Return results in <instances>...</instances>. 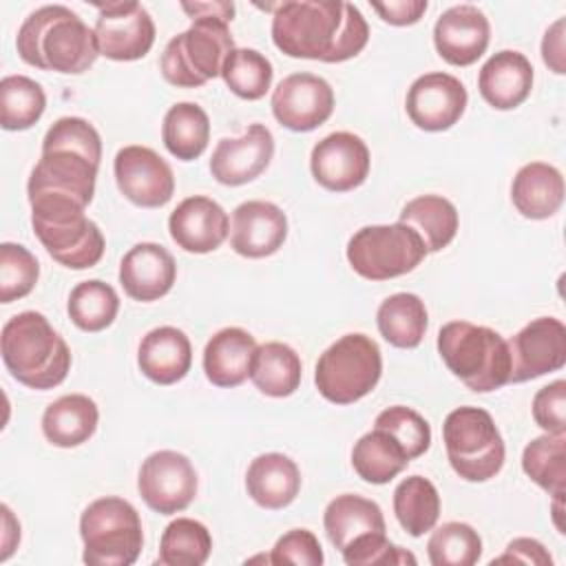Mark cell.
I'll use <instances>...</instances> for the list:
<instances>
[{"instance_id": "6da1fadb", "label": "cell", "mask_w": 566, "mask_h": 566, "mask_svg": "<svg viewBox=\"0 0 566 566\" xmlns=\"http://www.w3.org/2000/svg\"><path fill=\"white\" fill-rule=\"evenodd\" d=\"M367 40V20L352 2L287 0L272 13V42L290 57L336 64L358 55Z\"/></svg>"}, {"instance_id": "7a4b0ae2", "label": "cell", "mask_w": 566, "mask_h": 566, "mask_svg": "<svg viewBox=\"0 0 566 566\" xmlns=\"http://www.w3.org/2000/svg\"><path fill=\"white\" fill-rule=\"evenodd\" d=\"M102 137L84 117H60L42 139V157L31 170L27 195L62 199L86 208L95 195Z\"/></svg>"}, {"instance_id": "3957f363", "label": "cell", "mask_w": 566, "mask_h": 566, "mask_svg": "<svg viewBox=\"0 0 566 566\" xmlns=\"http://www.w3.org/2000/svg\"><path fill=\"white\" fill-rule=\"evenodd\" d=\"M15 46L29 66L66 75L88 71L99 55L95 29L64 4L29 13L18 29Z\"/></svg>"}, {"instance_id": "277c9868", "label": "cell", "mask_w": 566, "mask_h": 566, "mask_svg": "<svg viewBox=\"0 0 566 566\" xmlns=\"http://www.w3.org/2000/svg\"><path fill=\"white\" fill-rule=\"evenodd\" d=\"M2 360L9 374L29 389H53L71 369V349L40 312L11 316L0 336Z\"/></svg>"}, {"instance_id": "5b68a950", "label": "cell", "mask_w": 566, "mask_h": 566, "mask_svg": "<svg viewBox=\"0 0 566 566\" xmlns=\"http://www.w3.org/2000/svg\"><path fill=\"white\" fill-rule=\"evenodd\" d=\"M438 354L449 371L475 394L509 385V347L491 327L469 321L444 323L438 332Z\"/></svg>"}, {"instance_id": "8992f818", "label": "cell", "mask_w": 566, "mask_h": 566, "mask_svg": "<svg viewBox=\"0 0 566 566\" xmlns=\"http://www.w3.org/2000/svg\"><path fill=\"white\" fill-rule=\"evenodd\" d=\"M31 203V228L44 250L64 268L86 270L104 256V234L86 217V208L62 199H35Z\"/></svg>"}, {"instance_id": "52a82bcc", "label": "cell", "mask_w": 566, "mask_h": 566, "mask_svg": "<svg viewBox=\"0 0 566 566\" xmlns=\"http://www.w3.org/2000/svg\"><path fill=\"white\" fill-rule=\"evenodd\" d=\"M234 51L228 22L221 18H195L179 35L170 38L161 53V75L181 88L203 86L221 75L228 55Z\"/></svg>"}, {"instance_id": "ba28073f", "label": "cell", "mask_w": 566, "mask_h": 566, "mask_svg": "<svg viewBox=\"0 0 566 566\" xmlns=\"http://www.w3.org/2000/svg\"><path fill=\"white\" fill-rule=\"evenodd\" d=\"M84 542L82 559L88 566H130L144 546V531L137 509L124 497H99L80 517Z\"/></svg>"}, {"instance_id": "9c48e42d", "label": "cell", "mask_w": 566, "mask_h": 566, "mask_svg": "<svg viewBox=\"0 0 566 566\" xmlns=\"http://www.w3.org/2000/svg\"><path fill=\"white\" fill-rule=\"evenodd\" d=\"M382 356L374 338L345 334L318 358L314 382L318 394L334 405H352L365 398L380 380Z\"/></svg>"}, {"instance_id": "30bf717a", "label": "cell", "mask_w": 566, "mask_h": 566, "mask_svg": "<svg viewBox=\"0 0 566 566\" xmlns=\"http://www.w3.org/2000/svg\"><path fill=\"white\" fill-rule=\"evenodd\" d=\"M451 469L467 482H486L504 467V440L489 411L458 407L442 424Z\"/></svg>"}, {"instance_id": "8fae6325", "label": "cell", "mask_w": 566, "mask_h": 566, "mask_svg": "<svg viewBox=\"0 0 566 566\" xmlns=\"http://www.w3.org/2000/svg\"><path fill=\"white\" fill-rule=\"evenodd\" d=\"M427 256L422 239L405 223L365 226L347 243L352 270L367 281H389L416 270Z\"/></svg>"}, {"instance_id": "7c38bea8", "label": "cell", "mask_w": 566, "mask_h": 566, "mask_svg": "<svg viewBox=\"0 0 566 566\" xmlns=\"http://www.w3.org/2000/svg\"><path fill=\"white\" fill-rule=\"evenodd\" d=\"M197 471L179 451H155L139 469L137 491L148 509L159 515H172L190 506L197 495Z\"/></svg>"}, {"instance_id": "4fadbf2b", "label": "cell", "mask_w": 566, "mask_h": 566, "mask_svg": "<svg viewBox=\"0 0 566 566\" xmlns=\"http://www.w3.org/2000/svg\"><path fill=\"white\" fill-rule=\"evenodd\" d=\"M95 35L99 55L115 62L142 60L155 42V22L135 0L95 4Z\"/></svg>"}, {"instance_id": "5bb4252c", "label": "cell", "mask_w": 566, "mask_h": 566, "mask_svg": "<svg viewBox=\"0 0 566 566\" xmlns=\"http://www.w3.org/2000/svg\"><path fill=\"white\" fill-rule=\"evenodd\" d=\"M509 382H526L566 365V327L559 318L539 316L506 340Z\"/></svg>"}, {"instance_id": "9a60e30c", "label": "cell", "mask_w": 566, "mask_h": 566, "mask_svg": "<svg viewBox=\"0 0 566 566\" xmlns=\"http://www.w3.org/2000/svg\"><path fill=\"white\" fill-rule=\"evenodd\" d=\"M113 170L119 192L139 208H161L172 199V168L148 146L130 144L119 148Z\"/></svg>"}, {"instance_id": "2e32d148", "label": "cell", "mask_w": 566, "mask_h": 566, "mask_svg": "<svg viewBox=\"0 0 566 566\" xmlns=\"http://www.w3.org/2000/svg\"><path fill=\"white\" fill-rule=\"evenodd\" d=\"M272 115L290 130L307 133L332 117L334 91L314 73H292L272 91Z\"/></svg>"}, {"instance_id": "e0dca14e", "label": "cell", "mask_w": 566, "mask_h": 566, "mask_svg": "<svg viewBox=\"0 0 566 566\" xmlns=\"http://www.w3.org/2000/svg\"><path fill=\"white\" fill-rule=\"evenodd\" d=\"M467 102V88L458 77L433 71L411 82L405 97V108L409 119L420 130L440 133L451 128L464 115Z\"/></svg>"}, {"instance_id": "ac0fdd59", "label": "cell", "mask_w": 566, "mask_h": 566, "mask_svg": "<svg viewBox=\"0 0 566 566\" xmlns=\"http://www.w3.org/2000/svg\"><path fill=\"white\" fill-rule=\"evenodd\" d=\"M369 164L371 159L367 144L347 130L323 137L310 155L314 179L332 192H347L358 188L369 175Z\"/></svg>"}, {"instance_id": "d6986e66", "label": "cell", "mask_w": 566, "mask_h": 566, "mask_svg": "<svg viewBox=\"0 0 566 566\" xmlns=\"http://www.w3.org/2000/svg\"><path fill=\"white\" fill-rule=\"evenodd\" d=\"M274 137L268 126L250 124L241 137H223L210 157V172L223 186L254 181L272 161Z\"/></svg>"}, {"instance_id": "ffe728a7", "label": "cell", "mask_w": 566, "mask_h": 566, "mask_svg": "<svg viewBox=\"0 0 566 566\" xmlns=\"http://www.w3.org/2000/svg\"><path fill=\"white\" fill-rule=\"evenodd\" d=\"M491 40V24L475 4L449 7L433 24L438 55L453 66H469L484 55Z\"/></svg>"}, {"instance_id": "44dd1931", "label": "cell", "mask_w": 566, "mask_h": 566, "mask_svg": "<svg viewBox=\"0 0 566 566\" xmlns=\"http://www.w3.org/2000/svg\"><path fill=\"white\" fill-rule=\"evenodd\" d=\"M287 239V217L272 201H243L232 212L230 245L245 259L274 254Z\"/></svg>"}, {"instance_id": "7402d4cb", "label": "cell", "mask_w": 566, "mask_h": 566, "mask_svg": "<svg viewBox=\"0 0 566 566\" xmlns=\"http://www.w3.org/2000/svg\"><path fill=\"white\" fill-rule=\"evenodd\" d=\"M168 230L172 241L192 254H208L217 250L228 232V212L210 197H186L168 217Z\"/></svg>"}, {"instance_id": "603a6c76", "label": "cell", "mask_w": 566, "mask_h": 566, "mask_svg": "<svg viewBox=\"0 0 566 566\" xmlns=\"http://www.w3.org/2000/svg\"><path fill=\"white\" fill-rule=\"evenodd\" d=\"M177 279L172 254L153 241L133 245L119 263V283L124 292L142 303L166 296Z\"/></svg>"}, {"instance_id": "cb8c5ba5", "label": "cell", "mask_w": 566, "mask_h": 566, "mask_svg": "<svg viewBox=\"0 0 566 566\" xmlns=\"http://www.w3.org/2000/svg\"><path fill=\"white\" fill-rule=\"evenodd\" d=\"M478 88L486 104L511 111L526 102L533 88V66L520 51H497L480 69Z\"/></svg>"}, {"instance_id": "d4e9b609", "label": "cell", "mask_w": 566, "mask_h": 566, "mask_svg": "<svg viewBox=\"0 0 566 566\" xmlns=\"http://www.w3.org/2000/svg\"><path fill=\"white\" fill-rule=\"evenodd\" d=\"M137 365L153 382L175 385L190 371L192 345L188 336L172 325L155 327L139 343Z\"/></svg>"}, {"instance_id": "484cf974", "label": "cell", "mask_w": 566, "mask_h": 566, "mask_svg": "<svg viewBox=\"0 0 566 566\" xmlns=\"http://www.w3.org/2000/svg\"><path fill=\"white\" fill-rule=\"evenodd\" d=\"M256 340L241 327L219 329L203 349L206 378L217 387H239L250 378Z\"/></svg>"}, {"instance_id": "4316f807", "label": "cell", "mask_w": 566, "mask_h": 566, "mask_svg": "<svg viewBox=\"0 0 566 566\" xmlns=\"http://www.w3.org/2000/svg\"><path fill=\"white\" fill-rule=\"evenodd\" d=\"M248 495L263 509L279 511L290 506L301 491V471L283 453L256 455L245 473Z\"/></svg>"}, {"instance_id": "83f0119b", "label": "cell", "mask_w": 566, "mask_h": 566, "mask_svg": "<svg viewBox=\"0 0 566 566\" xmlns=\"http://www.w3.org/2000/svg\"><path fill=\"white\" fill-rule=\"evenodd\" d=\"M511 199L522 217L548 219L564 203V177L546 161H531L515 172Z\"/></svg>"}, {"instance_id": "f1b7e54d", "label": "cell", "mask_w": 566, "mask_h": 566, "mask_svg": "<svg viewBox=\"0 0 566 566\" xmlns=\"http://www.w3.org/2000/svg\"><path fill=\"white\" fill-rule=\"evenodd\" d=\"M97 420L99 411L93 398L84 394H66L44 409L42 433L53 447L73 449L95 433Z\"/></svg>"}, {"instance_id": "f546056e", "label": "cell", "mask_w": 566, "mask_h": 566, "mask_svg": "<svg viewBox=\"0 0 566 566\" xmlns=\"http://www.w3.org/2000/svg\"><path fill=\"white\" fill-rule=\"evenodd\" d=\"M323 526L329 542L343 551L358 537L371 533H385V517L382 509L363 495L343 493L336 495L323 513Z\"/></svg>"}, {"instance_id": "4dcf8cb0", "label": "cell", "mask_w": 566, "mask_h": 566, "mask_svg": "<svg viewBox=\"0 0 566 566\" xmlns=\"http://www.w3.org/2000/svg\"><path fill=\"white\" fill-rule=\"evenodd\" d=\"M400 223L409 226L424 243L427 254L440 252L458 234V210L440 195H420L407 201L398 217Z\"/></svg>"}, {"instance_id": "1f68e13d", "label": "cell", "mask_w": 566, "mask_h": 566, "mask_svg": "<svg viewBox=\"0 0 566 566\" xmlns=\"http://www.w3.org/2000/svg\"><path fill=\"white\" fill-rule=\"evenodd\" d=\"M376 325L389 345L413 349L422 343L429 325L424 301L411 292L391 294L380 303L376 312Z\"/></svg>"}, {"instance_id": "d6a6232c", "label": "cell", "mask_w": 566, "mask_h": 566, "mask_svg": "<svg viewBox=\"0 0 566 566\" xmlns=\"http://www.w3.org/2000/svg\"><path fill=\"white\" fill-rule=\"evenodd\" d=\"M301 358L290 345L270 340L256 347L250 378L261 394L272 398L292 396L301 385Z\"/></svg>"}, {"instance_id": "836d02e7", "label": "cell", "mask_w": 566, "mask_h": 566, "mask_svg": "<svg viewBox=\"0 0 566 566\" xmlns=\"http://www.w3.org/2000/svg\"><path fill=\"white\" fill-rule=\"evenodd\" d=\"M161 139L168 153L181 161L201 157L210 142L208 113L195 102H177L164 115Z\"/></svg>"}, {"instance_id": "e575fe53", "label": "cell", "mask_w": 566, "mask_h": 566, "mask_svg": "<svg viewBox=\"0 0 566 566\" xmlns=\"http://www.w3.org/2000/svg\"><path fill=\"white\" fill-rule=\"evenodd\" d=\"M409 455L405 449L382 429H371L360 436L352 449V467L369 484H387L394 480L407 464Z\"/></svg>"}, {"instance_id": "d590c367", "label": "cell", "mask_w": 566, "mask_h": 566, "mask_svg": "<svg viewBox=\"0 0 566 566\" xmlns=\"http://www.w3.org/2000/svg\"><path fill=\"white\" fill-rule=\"evenodd\" d=\"M394 513L411 537L429 533L440 517L438 489L422 475L405 478L394 491Z\"/></svg>"}, {"instance_id": "8d00e7d4", "label": "cell", "mask_w": 566, "mask_h": 566, "mask_svg": "<svg viewBox=\"0 0 566 566\" xmlns=\"http://www.w3.org/2000/svg\"><path fill=\"white\" fill-rule=\"evenodd\" d=\"M522 469L537 486L555 500H562L566 489V433H544L533 438L524 447Z\"/></svg>"}, {"instance_id": "74e56055", "label": "cell", "mask_w": 566, "mask_h": 566, "mask_svg": "<svg viewBox=\"0 0 566 566\" xmlns=\"http://www.w3.org/2000/svg\"><path fill=\"white\" fill-rule=\"evenodd\" d=\"M66 312L75 327L84 332H102L117 318L119 296L113 285L99 279L82 281L71 290Z\"/></svg>"}, {"instance_id": "f35d334b", "label": "cell", "mask_w": 566, "mask_h": 566, "mask_svg": "<svg viewBox=\"0 0 566 566\" xmlns=\"http://www.w3.org/2000/svg\"><path fill=\"white\" fill-rule=\"evenodd\" d=\"M212 551L210 531L190 517L172 520L159 542L157 564L161 566H201Z\"/></svg>"}, {"instance_id": "ab89813d", "label": "cell", "mask_w": 566, "mask_h": 566, "mask_svg": "<svg viewBox=\"0 0 566 566\" xmlns=\"http://www.w3.org/2000/svg\"><path fill=\"white\" fill-rule=\"evenodd\" d=\"M44 88L27 75H7L0 82V124L4 130H27L44 115Z\"/></svg>"}, {"instance_id": "60d3db41", "label": "cell", "mask_w": 566, "mask_h": 566, "mask_svg": "<svg viewBox=\"0 0 566 566\" xmlns=\"http://www.w3.org/2000/svg\"><path fill=\"white\" fill-rule=\"evenodd\" d=\"M221 77L226 86L241 99H261L274 77L272 62L256 49H237L228 55Z\"/></svg>"}, {"instance_id": "b9f144b4", "label": "cell", "mask_w": 566, "mask_h": 566, "mask_svg": "<svg viewBox=\"0 0 566 566\" xmlns=\"http://www.w3.org/2000/svg\"><path fill=\"white\" fill-rule=\"evenodd\" d=\"M427 555L433 566H473L482 555V539L471 524L447 522L431 533Z\"/></svg>"}, {"instance_id": "7bdbcfd3", "label": "cell", "mask_w": 566, "mask_h": 566, "mask_svg": "<svg viewBox=\"0 0 566 566\" xmlns=\"http://www.w3.org/2000/svg\"><path fill=\"white\" fill-rule=\"evenodd\" d=\"M40 263L20 243L4 241L0 245V301L11 303L24 298L38 283Z\"/></svg>"}, {"instance_id": "ee69618b", "label": "cell", "mask_w": 566, "mask_h": 566, "mask_svg": "<svg viewBox=\"0 0 566 566\" xmlns=\"http://www.w3.org/2000/svg\"><path fill=\"white\" fill-rule=\"evenodd\" d=\"M374 427L387 431L405 449L409 460L420 458L429 449V444H431V427H429V422L424 420V416H420L411 407L394 405V407L382 409L376 416Z\"/></svg>"}, {"instance_id": "f6af8a7d", "label": "cell", "mask_w": 566, "mask_h": 566, "mask_svg": "<svg viewBox=\"0 0 566 566\" xmlns=\"http://www.w3.org/2000/svg\"><path fill=\"white\" fill-rule=\"evenodd\" d=\"M345 564L349 566H374V564H416V557L400 546H394L385 533H371L358 537L347 548L340 551Z\"/></svg>"}, {"instance_id": "bcb514c9", "label": "cell", "mask_w": 566, "mask_h": 566, "mask_svg": "<svg viewBox=\"0 0 566 566\" xmlns=\"http://www.w3.org/2000/svg\"><path fill=\"white\" fill-rule=\"evenodd\" d=\"M270 564H296V566H321L325 562L323 548L316 535L307 528H292L281 535L268 557Z\"/></svg>"}, {"instance_id": "7dc6e473", "label": "cell", "mask_w": 566, "mask_h": 566, "mask_svg": "<svg viewBox=\"0 0 566 566\" xmlns=\"http://www.w3.org/2000/svg\"><path fill=\"white\" fill-rule=\"evenodd\" d=\"M533 420L546 433H566V380H555L535 394Z\"/></svg>"}, {"instance_id": "c3c4849f", "label": "cell", "mask_w": 566, "mask_h": 566, "mask_svg": "<svg viewBox=\"0 0 566 566\" xmlns=\"http://www.w3.org/2000/svg\"><path fill=\"white\" fill-rule=\"evenodd\" d=\"M371 9L394 27L416 24L427 11V0H389V2H371Z\"/></svg>"}, {"instance_id": "681fc988", "label": "cell", "mask_w": 566, "mask_h": 566, "mask_svg": "<svg viewBox=\"0 0 566 566\" xmlns=\"http://www.w3.org/2000/svg\"><path fill=\"white\" fill-rule=\"evenodd\" d=\"M506 562H522V564H537V566H551L553 559L542 542L531 537H517L509 542L504 555L495 557L491 564H506Z\"/></svg>"}, {"instance_id": "f907efd6", "label": "cell", "mask_w": 566, "mask_h": 566, "mask_svg": "<svg viewBox=\"0 0 566 566\" xmlns=\"http://www.w3.org/2000/svg\"><path fill=\"white\" fill-rule=\"evenodd\" d=\"M564 18L555 20L546 33H544V40H542V57L546 62V66L562 75L566 71V64H564Z\"/></svg>"}, {"instance_id": "816d5d0a", "label": "cell", "mask_w": 566, "mask_h": 566, "mask_svg": "<svg viewBox=\"0 0 566 566\" xmlns=\"http://www.w3.org/2000/svg\"><path fill=\"white\" fill-rule=\"evenodd\" d=\"M181 9L195 20V18H221L230 24L234 15L232 2H181Z\"/></svg>"}, {"instance_id": "f5cc1de1", "label": "cell", "mask_w": 566, "mask_h": 566, "mask_svg": "<svg viewBox=\"0 0 566 566\" xmlns=\"http://www.w3.org/2000/svg\"><path fill=\"white\" fill-rule=\"evenodd\" d=\"M2 528H4V533H2V555H0V559L4 562V559H9V555L13 553V548H15V544L20 542V524L15 522V517H13V513H11V509L7 506V504H2Z\"/></svg>"}]
</instances>
